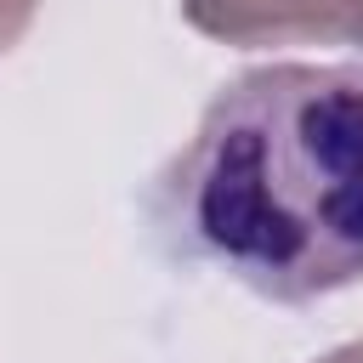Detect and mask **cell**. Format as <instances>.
Returning <instances> with one entry per match:
<instances>
[{"label":"cell","mask_w":363,"mask_h":363,"mask_svg":"<svg viewBox=\"0 0 363 363\" xmlns=\"http://www.w3.org/2000/svg\"><path fill=\"white\" fill-rule=\"evenodd\" d=\"M193 261L301 306L363 278V68L267 62L210 96L159 182Z\"/></svg>","instance_id":"cell-1"},{"label":"cell","mask_w":363,"mask_h":363,"mask_svg":"<svg viewBox=\"0 0 363 363\" xmlns=\"http://www.w3.org/2000/svg\"><path fill=\"white\" fill-rule=\"evenodd\" d=\"M182 17L227 45H363V0H182Z\"/></svg>","instance_id":"cell-2"},{"label":"cell","mask_w":363,"mask_h":363,"mask_svg":"<svg viewBox=\"0 0 363 363\" xmlns=\"http://www.w3.org/2000/svg\"><path fill=\"white\" fill-rule=\"evenodd\" d=\"M34 11H40V0H0V57H6L23 34H28Z\"/></svg>","instance_id":"cell-3"},{"label":"cell","mask_w":363,"mask_h":363,"mask_svg":"<svg viewBox=\"0 0 363 363\" xmlns=\"http://www.w3.org/2000/svg\"><path fill=\"white\" fill-rule=\"evenodd\" d=\"M318 363H363V340H357V346H340V352H329V357H318Z\"/></svg>","instance_id":"cell-4"}]
</instances>
